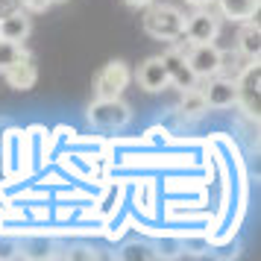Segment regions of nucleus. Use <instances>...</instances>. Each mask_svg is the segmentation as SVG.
I'll return each instance as SVG.
<instances>
[{"label":"nucleus","instance_id":"f257e3e1","mask_svg":"<svg viewBox=\"0 0 261 261\" xmlns=\"http://www.w3.org/2000/svg\"><path fill=\"white\" fill-rule=\"evenodd\" d=\"M141 27L150 38L176 41V38H182V30H185V12L179 6H173V3H159V0H153L150 6H144Z\"/></svg>","mask_w":261,"mask_h":261},{"label":"nucleus","instance_id":"f03ea898","mask_svg":"<svg viewBox=\"0 0 261 261\" xmlns=\"http://www.w3.org/2000/svg\"><path fill=\"white\" fill-rule=\"evenodd\" d=\"M129 120H132V109L120 97H97L88 106V123L97 126V129H123Z\"/></svg>","mask_w":261,"mask_h":261},{"label":"nucleus","instance_id":"7ed1b4c3","mask_svg":"<svg viewBox=\"0 0 261 261\" xmlns=\"http://www.w3.org/2000/svg\"><path fill=\"white\" fill-rule=\"evenodd\" d=\"M182 36L188 38V44L217 41V36H220V15L212 12V6H197L191 15H185Z\"/></svg>","mask_w":261,"mask_h":261},{"label":"nucleus","instance_id":"20e7f679","mask_svg":"<svg viewBox=\"0 0 261 261\" xmlns=\"http://www.w3.org/2000/svg\"><path fill=\"white\" fill-rule=\"evenodd\" d=\"M132 73H129V65L123 59H112L106 62L94 76V97H120L129 85Z\"/></svg>","mask_w":261,"mask_h":261},{"label":"nucleus","instance_id":"39448f33","mask_svg":"<svg viewBox=\"0 0 261 261\" xmlns=\"http://www.w3.org/2000/svg\"><path fill=\"white\" fill-rule=\"evenodd\" d=\"M258 85H261V65L258 62H247L244 71L238 73L235 88H238V103L249 118L258 120Z\"/></svg>","mask_w":261,"mask_h":261},{"label":"nucleus","instance_id":"423d86ee","mask_svg":"<svg viewBox=\"0 0 261 261\" xmlns=\"http://www.w3.org/2000/svg\"><path fill=\"white\" fill-rule=\"evenodd\" d=\"M188 59L191 71L197 80H212L217 76V65H220V47L214 41H202V44H188V50H182Z\"/></svg>","mask_w":261,"mask_h":261},{"label":"nucleus","instance_id":"0eeeda50","mask_svg":"<svg viewBox=\"0 0 261 261\" xmlns=\"http://www.w3.org/2000/svg\"><path fill=\"white\" fill-rule=\"evenodd\" d=\"M162 62H165V71H167L170 85H176L179 91L194 88V85L200 83V80L194 76V71H191V65H188V59H185L182 47H167L165 53H162Z\"/></svg>","mask_w":261,"mask_h":261},{"label":"nucleus","instance_id":"6e6552de","mask_svg":"<svg viewBox=\"0 0 261 261\" xmlns=\"http://www.w3.org/2000/svg\"><path fill=\"white\" fill-rule=\"evenodd\" d=\"M30 33H33V18H30V12L24 6H15V9L0 15V38L24 44L30 38Z\"/></svg>","mask_w":261,"mask_h":261},{"label":"nucleus","instance_id":"1a4fd4ad","mask_svg":"<svg viewBox=\"0 0 261 261\" xmlns=\"http://www.w3.org/2000/svg\"><path fill=\"white\" fill-rule=\"evenodd\" d=\"M202 97H205L208 109H229V106H235V103H238L235 80H226V76H212V80H205Z\"/></svg>","mask_w":261,"mask_h":261},{"label":"nucleus","instance_id":"9d476101","mask_svg":"<svg viewBox=\"0 0 261 261\" xmlns=\"http://www.w3.org/2000/svg\"><path fill=\"white\" fill-rule=\"evenodd\" d=\"M135 80H138V85H141L144 91H150V94H159V91H165L167 85H170L162 56H150V59L144 62L141 68H138Z\"/></svg>","mask_w":261,"mask_h":261},{"label":"nucleus","instance_id":"9b49d317","mask_svg":"<svg viewBox=\"0 0 261 261\" xmlns=\"http://www.w3.org/2000/svg\"><path fill=\"white\" fill-rule=\"evenodd\" d=\"M3 80H6V85L15 88V91H30V88L36 85V80H38L36 59H33V56H27V59L15 62L12 68H6V71H3Z\"/></svg>","mask_w":261,"mask_h":261},{"label":"nucleus","instance_id":"f8f14e48","mask_svg":"<svg viewBox=\"0 0 261 261\" xmlns=\"http://www.w3.org/2000/svg\"><path fill=\"white\" fill-rule=\"evenodd\" d=\"M241 33H238V50L244 53V59H249V62H258V56H261V27H258V21H241Z\"/></svg>","mask_w":261,"mask_h":261},{"label":"nucleus","instance_id":"ddd939ff","mask_svg":"<svg viewBox=\"0 0 261 261\" xmlns=\"http://www.w3.org/2000/svg\"><path fill=\"white\" fill-rule=\"evenodd\" d=\"M220 6V15L229 21H249L258 12V0H214Z\"/></svg>","mask_w":261,"mask_h":261},{"label":"nucleus","instance_id":"4468645a","mask_svg":"<svg viewBox=\"0 0 261 261\" xmlns=\"http://www.w3.org/2000/svg\"><path fill=\"white\" fill-rule=\"evenodd\" d=\"M179 112H182V115H188V118H202V115L208 112V103H205V97H202L200 85H194V88H185V91H182Z\"/></svg>","mask_w":261,"mask_h":261},{"label":"nucleus","instance_id":"2eb2a0df","mask_svg":"<svg viewBox=\"0 0 261 261\" xmlns=\"http://www.w3.org/2000/svg\"><path fill=\"white\" fill-rule=\"evenodd\" d=\"M249 62V59H247ZM244 53L241 50H220V65H217V76L226 80H238V73L244 71Z\"/></svg>","mask_w":261,"mask_h":261},{"label":"nucleus","instance_id":"dca6fc26","mask_svg":"<svg viewBox=\"0 0 261 261\" xmlns=\"http://www.w3.org/2000/svg\"><path fill=\"white\" fill-rule=\"evenodd\" d=\"M30 53H27L24 44H18V41H6V38H0V73L6 71V68H12L15 62L27 59Z\"/></svg>","mask_w":261,"mask_h":261},{"label":"nucleus","instance_id":"f3484780","mask_svg":"<svg viewBox=\"0 0 261 261\" xmlns=\"http://www.w3.org/2000/svg\"><path fill=\"white\" fill-rule=\"evenodd\" d=\"M123 258H155V252L147 244H129V247L123 249Z\"/></svg>","mask_w":261,"mask_h":261},{"label":"nucleus","instance_id":"a211bd4d","mask_svg":"<svg viewBox=\"0 0 261 261\" xmlns=\"http://www.w3.org/2000/svg\"><path fill=\"white\" fill-rule=\"evenodd\" d=\"M21 6H24L27 12L33 15V12H44V9H50V6H53V3H50V0H24V3H21Z\"/></svg>","mask_w":261,"mask_h":261},{"label":"nucleus","instance_id":"6ab92c4d","mask_svg":"<svg viewBox=\"0 0 261 261\" xmlns=\"http://www.w3.org/2000/svg\"><path fill=\"white\" fill-rule=\"evenodd\" d=\"M123 3H126L129 9H144V6H150L153 0H123Z\"/></svg>","mask_w":261,"mask_h":261},{"label":"nucleus","instance_id":"aec40b11","mask_svg":"<svg viewBox=\"0 0 261 261\" xmlns=\"http://www.w3.org/2000/svg\"><path fill=\"white\" fill-rule=\"evenodd\" d=\"M15 6H18V0H0V15L9 12V9H15Z\"/></svg>","mask_w":261,"mask_h":261},{"label":"nucleus","instance_id":"412c9836","mask_svg":"<svg viewBox=\"0 0 261 261\" xmlns=\"http://www.w3.org/2000/svg\"><path fill=\"white\" fill-rule=\"evenodd\" d=\"M185 3H191L194 9H197V6H214V0H185Z\"/></svg>","mask_w":261,"mask_h":261},{"label":"nucleus","instance_id":"4be33fe9","mask_svg":"<svg viewBox=\"0 0 261 261\" xmlns=\"http://www.w3.org/2000/svg\"><path fill=\"white\" fill-rule=\"evenodd\" d=\"M50 3H65V0H50Z\"/></svg>","mask_w":261,"mask_h":261},{"label":"nucleus","instance_id":"5701e85b","mask_svg":"<svg viewBox=\"0 0 261 261\" xmlns=\"http://www.w3.org/2000/svg\"><path fill=\"white\" fill-rule=\"evenodd\" d=\"M18 3H24V0H18Z\"/></svg>","mask_w":261,"mask_h":261}]
</instances>
